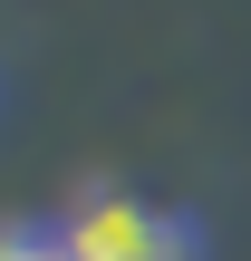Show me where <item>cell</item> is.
Instances as JSON below:
<instances>
[{
	"instance_id": "obj_1",
	"label": "cell",
	"mask_w": 251,
	"mask_h": 261,
	"mask_svg": "<svg viewBox=\"0 0 251 261\" xmlns=\"http://www.w3.org/2000/svg\"><path fill=\"white\" fill-rule=\"evenodd\" d=\"M58 232L77 261H203V223L184 203H155V194L106 184V174L58 203Z\"/></svg>"
},
{
	"instance_id": "obj_2",
	"label": "cell",
	"mask_w": 251,
	"mask_h": 261,
	"mask_svg": "<svg viewBox=\"0 0 251 261\" xmlns=\"http://www.w3.org/2000/svg\"><path fill=\"white\" fill-rule=\"evenodd\" d=\"M0 261H77L58 213H29V223H0Z\"/></svg>"
}]
</instances>
